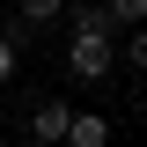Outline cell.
I'll return each instance as SVG.
<instances>
[{
	"label": "cell",
	"mask_w": 147,
	"mask_h": 147,
	"mask_svg": "<svg viewBox=\"0 0 147 147\" xmlns=\"http://www.w3.org/2000/svg\"><path fill=\"white\" fill-rule=\"evenodd\" d=\"M110 66H118V44H110L103 30H74L66 37V74L74 81H103Z\"/></svg>",
	"instance_id": "cell-1"
},
{
	"label": "cell",
	"mask_w": 147,
	"mask_h": 147,
	"mask_svg": "<svg viewBox=\"0 0 147 147\" xmlns=\"http://www.w3.org/2000/svg\"><path fill=\"white\" fill-rule=\"evenodd\" d=\"M66 118H74V103H66V96H37V110H30L37 147H59V140H66Z\"/></svg>",
	"instance_id": "cell-2"
},
{
	"label": "cell",
	"mask_w": 147,
	"mask_h": 147,
	"mask_svg": "<svg viewBox=\"0 0 147 147\" xmlns=\"http://www.w3.org/2000/svg\"><path fill=\"white\" fill-rule=\"evenodd\" d=\"M59 147H110V118H103V110H74Z\"/></svg>",
	"instance_id": "cell-3"
},
{
	"label": "cell",
	"mask_w": 147,
	"mask_h": 147,
	"mask_svg": "<svg viewBox=\"0 0 147 147\" xmlns=\"http://www.w3.org/2000/svg\"><path fill=\"white\" fill-rule=\"evenodd\" d=\"M59 22H66V37H74V30H103V37H118V30H110V15H103V0H74Z\"/></svg>",
	"instance_id": "cell-4"
},
{
	"label": "cell",
	"mask_w": 147,
	"mask_h": 147,
	"mask_svg": "<svg viewBox=\"0 0 147 147\" xmlns=\"http://www.w3.org/2000/svg\"><path fill=\"white\" fill-rule=\"evenodd\" d=\"M59 15H66V0H15V22L22 30H52Z\"/></svg>",
	"instance_id": "cell-5"
},
{
	"label": "cell",
	"mask_w": 147,
	"mask_h": 147,
	"mask_svg": "<svg viewBox=\"0 0 147 147\" xmlns=\"http://www.w3.org/2000/svg\"><path fill=\"white\" fill-rule=\"evenodd\" d=\"M103 15H110V30H140L147 22V0H103Z\"/></svg>",
	"instance_id": "cell-6"
},
{
	"label": "cell",
	"mask_w": 147,
	"mask_h": 147,
	"mask_svg": "<svg viewBox=\"0 0 147 147\" xmlns=\"http://www.w3.org/2000/svg\"><path fill=\"white\" fill-rule=\"evenodd\" d=\"M118 52H125V66L147 74V22H140V30H125V44H118Z\"/></svg>",
	"instance_id": "cell-7"
},
{
	"label": "cell",
	"mask_w": 147,
	"mask_h": 147,
	"mask_svg": "<svg viewBox=\"0 0 147 147\" xmlns=\"http://www.w3.org/2000/svg\"><path fill=\"white\" fill-rule=\"evenodd\" d=\"M15 66H22V44H7V37H0V88L15 81Z\"/></svg>",
	"instance_id": "cell-8"
}]
</instances>
